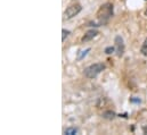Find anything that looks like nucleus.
<instances>
[{"instance_id": "f257e3e1", "label": "nucleus", "mask_w": 147, "mask_h": 135, "mask_svg": "<svg viewBox=\"0 0 147 135\" xmlns=\"http://www.w3.org/2000/svg\"><path fill=\"white\" fill-rule=\"evenodd\" d=\"M97 16V21L99 25H104L106 24L111 19V17L113 16V5L110 2H106L104 5H102L96 14Z\"/></svg>"}, {"instance_id": "f03ea898", "label": "nucleus", "mask_w": 147, "mask_h": 135, "mask_svg": "<svg viewBox=\"0 0 147 135\" xmlns=\"http://www.w3.org/2000/svg\"><path fill=\"white\" fill-rule=\"evenodd\" d=\"M105 69V65L102 64V63H96V64H92L90 66H88L87 68H84L83 70V74L87 78H95L97 77L103 70Z\"/></svg>"}, {"instance_id": "7ed1b4c3", "label": "nucleus", "mask_w": 147, "mask_h": 135, "mask_svg": "<svg viewBox=\"0 0 147 135\" xmlns=\"http://www.w3.org/2000/svg\"><path fill=\"white\" fill-rule=\"evenodd\" d=\"M82 10V7L80 6V5H78V3H75V5H72V6H70V7H67L66 8V10L64 11V19H71V18H73L74 16H76L80 11Z\"/></svg>"}, {"instance_id": "20e7f679", "label": "nucleus", "mask_w": 147, "mask_h": 135, "mask_svg": "<svg viewBox=\"0 0 147 135\" xmlns=\"http://www.w3.org/2000/svg\"><path fill=\"white\" fill-rule=\"evenodd\" d=\"M114 42H115V52H116V56L117 57H122L123 53H124V42H123V39L120 35H116L115 39H114Z\"/></svg>"}, {"instance_id": "39448f33", "label": "nucleus", "mask_w": 147, "mask_h": 135, "mask_svg": "<svg viewBox=\"0 0 147 135\" xmlns=\"http://www.w3.org/2000/svg\"><path fill=\"white\" fill-rule=\"evenodd\" d=\"M97 34H98V31H97V30H89L88 32H86L84 35L82 36L81 41H82L83 43H86V42H88V41H91L94 37L97 36Z\"/></svg>"}, {"instance_id": "423d86ee", "label": "nucleus", "mask_w": 147, "mask_h": 135, "mask_svg": "<svg viewBox=\"0 0 147 135\" xmlns=\"http://www.w3.org/2000/svg\"><path fill=\"white\" fill-rule=\"evenodd\" d=\"M115 116H116V114L112 110H106L103 112V118H105V119H113Z\"/></svg>"}, {"instance_id": "0eeeda50", "label": "nucleus", "mask_w": 147, "mask_h": 135, "mask_svg": "<svg viewBox=\"0 0 147 135\" xmlns=\"http://www.w3.org/2000/svg\"><path fill=\"white\" fill-rule=\"evenodd\" d=\"M140 52H142V55H143V56H146L147 57V37L145 39V41L143 42V44H142Z\"/></svg>"}, {"instance_id": "6e6552de", "label": "nucleus", "mask_w": 147, "mask_h": 135, "mask_svg": "<svg viewBox=\"0 0 147 135\" xmlns=\"http://www.w3.org/2000/svg\"><path fill=\"white\" fill-rule=\"evenodd\" d=\"M90 51V48H88V49H86L84 51H80V53L78 55V60H81L83 57H86L87 56V53Z\"/></svg>"}, {"instance_id": "1a4fd4ad", "label": "nucleus", "mask_w": 147, "mask_h": 135, "mask_svg": "<svg viewBox=\"0 0 147 135\" xmlns=\"http://www.w3.org/2000/svg\"><path fill=\"white\" fill-rule=\"evenodd\" d=\"M64 133L67 135H74L78 133V130L76 128H74V127H71V128H66L65 131H64Z\"/></svg>"}, {"instance_id": "9d476101", "label": "nucleus", "mask_w": 147, "mask_h": 135, "mask_svg": "<svg viewBox=\"0 0 147 135\" xmlns=\"http://www.w3.org/2000/svg\"><path fill=\"white\" fill-rule=\"evenodd\" d=\"M114 51H115V47H107V48H105V53H107V55L113 53Z\"/></svg>"}, {"instance_id": "9b49d317", "label": "nucleus", "mask_w": 147, "mask_h": 135, "mask_svg": "<svg viewBox=\"0 0 147 135\" xmlns=\"http://www.w3.org/2000/svg\"><path fill=\"white\" fill-rule=\"evenodd\" d=\"M62 33H63V36H62V40L63 41H65V39L69 36V34H70V31H67V30H65V29H63L62 30Z\"/></svg>"}, {"instance_id": "f8f14e48", "label": "nucleus", "mask_w": 147, "mask_h": 135, "mask_svg": "<svg viewBox=\"0 0 147 135\" xmlns=\"http://www.w3.org/2000/svg\"><path fill=\"white\" fill-rule=\"evenodd\" d=\"M130 102H137V103H139L140 102V99H130Z\"/></svg>"}, {"instance_id": "ddd939ff", "label": "nucleus", "mask_w": 147, "mask_h": 135, "mask_svg": "<svg viewBox=\"0 0 147 135\" xmlns=\"http://www.w3.org/2000/svg\"><path fill=\"white\" fill-rule=\"evenodd\" d=\"M144 14H145V16H146V17H147V8H146V9H145V11H144Z\"/></svg>"}]
</instances>
